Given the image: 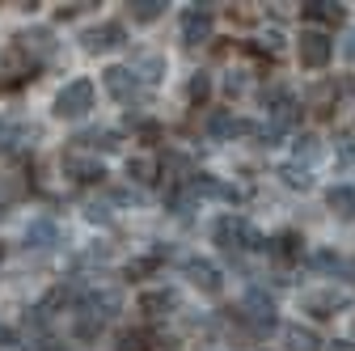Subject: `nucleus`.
I'll use <instances>...</instances> for the list:
<instances>
[{
  "instance_id": "nucleus-1",
  "label": "nucleus",
  "mask_w": 355,
  "mask_h": 351,
  "mask_svg": "<svg viewBox=\"0 0 355 351\" xmlns=\"http://www.w3.org/2000/svg\"><path fill=\"white\" fill-rule=\"evenodd\" d=\"M216 246L220 250H266L271 241H266L250 221H241V216H220L216 221Z\"/></svg>"
},
{
  "instance_id": "nucleus-2",
  "label": "nucleus",
  "mask_w": 355,
  "mask_h": 351,
  "mask_svg": "<svg viewBox=\"0 0 355 351\" xmlns=\"http://www.w3.org/2000/svg\"><path fill=\"white\" fill-rule=\"evenodd\" d=\"M89 110H94V80L76 76V80H68L64 89L55 94V114L60 119H80Z\"/></svg>"
},
{
  "instance_id": "nucleus-3",
  "label": "nucleus",
  "mask_w": 355,
  "mask_h": 351,
  "mask_svg": "<svg viewBox=\"0 0 355 351\" xmlns=\"http://www.w3.org/2000/svg\"><path fill=\"white\" fill-rule=\"evenodd\" d=\"M34 68H38V64L17 47V42H13V47H5V51H0V89H13V85L30 80Z\"/></svg>"
},
{
  "instance_id": "nucleus-4",
  "label": "nucleus",
  "mask_w": 355,
  "mask_h": 351,
  "mask_svg": "<svg viewBox=\"0 0 355 351\" xmlns=\"http://www.w3.org/2000/svg\"><path fill=\"white\" fill-rule=\"evenodd\" d=\"M296 55H300L304 68H326L330 55H334V42H330L322 30H300V38H296Z\"/></svg>"
},
{
  "instance_id": "nucleus-5",
  "label": "nucleus",
  "mask_w": 355,
  "mask_h": 351,
  "mask_svg": "<svg viewBox=\"0 0 355 351\" xmlns=\"http://www.w3.org/2000/svg\"><path fill=\"white\" fill-rule=\"evenodd\" d=\"M254 330H275V300L266 296L262 288H250L245 300H241V309H237Z\"/></svg>"
},
{
  "instance_id": "nucleus-6",
  "label": "nucleus",
  "mask_w": 355,
  "mask_h": 351,
  "mask_svg": "<svg viewBox=\"0 0 355 351\" xmlns=\"http://www.w3.org/2000/svg\"><path fill=\"white\" fill-rule=\"evenodd\" d=\"M216 30V9L211 5H191L182 13V42L187 47H199V42H207Z\"/></svg>"
},
{
  "instance_id": "nucleus-7",
  "label": "nucleus",
  "mask_w": 355,
  "mask_h": 351,
  "mask_svg": "<svg viewBox=\"0 0 355 351\" xmlns=\"http://www.w3.org/2000/svg\"><path fill=\"white\" fill-rule=\"evenodd\" d=\"M80 42H85V51H89V55L114 51V47H123V42H127V30H123L119 22H102V26H94V30H85Z\"/></svg>"
},
{
  "instance_id": "nucleus-8",
  "label": "nucleus",
  "mask_w": 355,
  "mask_h": 351,
  "mask_svg": "<svg viewBox=\"0 0 355 351\" xmlns=\"http://www.w3.org/2000/svg\"><path fill=\"white\" fill-rule=\"evenodd\" d=\"M102 80H106V89H110V98L114 102H131V98H140V76H136V68H106L102 72Z\"/></svg>"
},
{
  "instance_id": "nucleus-9",
  "label": "nucleus",
  "mask_w": 355,
  "mask_h": 351,
  "mask_svg": "<svg viewBox=\"0 0 355 351\" xmlns=\"http://www.w3.org/2000/svg\"><path fill=\"white\" fill-rule=\"evenodd\" d=\"M187 280L199 292H207V296H216L220 288H225V275H220L216 262H207V258H187Z\"/></svg>"
},
{
  "instance_id": "nucleus-10",
  "label": "nucleus",
  "mask_w": 355,
  "mask_h": 351,
  "mask_svg": "<svg viewBox=\"0 0 355 351\" xmlns=\"http://www.w3.org/2000/svg\"><path fill=\"white\" fill-rule=\"evenodd\" d=\"M191 191L195 199H220V203H241V191L233 182H220L211 178V173H199V178H191Z\"/></svg>"
},
{
  "instance_id": "nucleus-11",
  "label": "nucleus",
  "mask_w": 355,
  "mask_h": 351,
  "mask_svg": "<svg viewBox=\"0 0 355 351\" xmlns=\"http://www.w3.org/2000/svg\"><path fill=\"white\" fill-rule=\"evenodd\" d=\"M207 131L216 140H237V136H254V123L250 119H241V114H211V123H207Z\"/></svg>"
},
{
  "instance_id": "nucleus-12",
  "label": "nucleus",
  "mask_w": 355,
  "mask_h": 351,
  "mask_svg": "<svg viewBox=\"0 0 355 351\" xmlns=\"http://www.w3.org/2000/svg\"><path fill=\"white\" fill-rule=\"evenodd\" d=\"M64 173L72 182H102L106 178V165L98 157H64Z\"/></svg>"
},
{
  "instance_id": "nucleus-13",
  "label": "nucleus",
  "mask_w": 355,
  "mask_h": 351,
  "mask_svg": "<svg viewBox=\"0 0 355 351\" xmlns=\"http://www.w3.org/2000/svg\"><path fill=\"white\" fill-rule=\"evenodd\" d=\"M119 309H123L119 292H89V296H85V305H80V314L98 318V322H110V318H114Z\"/></svg>"
},
{
  "instance_id": "nucleus-14",
  "label": "nucleus",
  "mask_w": 355,
  "mask_h": 351,
  "mask_svg": "<svg viewBox=\"0 0 355 351\" xmlns=\"http://www.w3.org/2000/svg\"><path fill=\"white\" fill-rule=\"evenodd\" d=\"M17 47H21L34 64H42V60L55 51V42H51V30H26V34H17Z\"/></svg>"
},
{
  "instance_id": "nucleus-15",
  "label": "nucleus",
  "mask_w": 355,
  "mask_h": 351,
  "mask_svg": "<svg viewBox=\"0 0 355 351\" xmlns=\"http://www.w3.org/2000/svg\"><path fill=\"white\" fill-rule=\"evenodd\" d=\"M347 305H351L347 292H313V296H304V309L313 318H334V309H347Z\"/></svg>"
},
{
  "instance_id": "nucleus-16",
  "label": "nucleus",
  "mask_w": 355,
  "mask_h": 351,
  "mask_svg": "<svg viewBox=\"0 0 355 351\" xmlns=\"http://www.w3.org/2000/svg\"><path fill=\"white\" fill-rule=\"evenodd\" d=\"M300 17L334 26V22H343V5H338V0H309V5H300Z\"/></svg>"
},
{
  "instance_id": "nucleus-17",
  "label": "nucleus",
  "mask_w": 355,
  "mask_h": 351,
  "mask_svg": "<svg viewBox=\"0 0 355 351\" xmlns=\"http://www.w3.org/2000/svg\"><path fill=\"white\" fill-rule=\"evenodd\" d=\"M309 262H313L318 271H330V275H351V280H355V262H351V258H343V254H334V250H313V258H309Z\"/></svg>"
},
{
  "instance_id": "nucleus-18",
  "label": "nucleus",
  "mask_w": 355,
  "mask_h": 351,
  "mask_svg": "<svg viewBox=\"0 0 355 351\" xmlns=\"http://www.w3.org/2000/svg\"><path fill=\"white\" fill-rule=\"evenodd\" d=\"M284 343H288V351H322L326 347L309 326H284Z\"/></svg>"
},
{
  "instance_id": "nucleus-19",
  "label": "nucleus",
  "mask_w": 355,
  "mask_h": 351,
  "mask_svg": "<svg viewBox=\"0 0 355 351\" xmlns=\"http://www.w3.org/2000/svg\"><path fill=\"white\" fill-rule=\"evenodd\" d=\"M173 305H178V296H173L169 288H157V292H144V296H140V314H144V318H161L165 309H173Z\"/></svg>"
},
{
  "instance_id": "nucleus-20",
  "label": "nucleus",
  "mask_w": 355,
  "mask_h": 351,
  "mask_svg": "<svg viewBox=\"0 0 355 351\" xmlns=\"http://www.w3.org/2000/svg\"><path fill=\"white\" fill-rule=\"evenodd\" d=\"M326 203H330V212L338 216V221H355V191L351 187H330Z\"/></svg>"
},
{
  "instance_id": "nucleus-21",
  "label": "nucleus",
  "mask_w": 355,
  "mask_h": 351,
  "mask_svg": "<svg viewBox=\"0 0 355 351\" xmlns=\"http://www.w3.org/2000/svg\"><path fill=\"white\" fill-rule=\"evenodd\" d=\"M300 246H304V241H300V233H292V229H288V233H279L266 250H271L279 262H292V258H300Z\"/></svg>"
},
{
  "instance_id": "nucleus-22",
  "label": "nucleus",
  "mask_w": 355,
  "mask_h": 351,
  "mask_svg": "<svg viewBox=\"0 0 355 351\" xmlns=\"http://www.w3.org/2000/svg\"><path fill=\"white\" fill-rule=\"evenodd\" d=\"M334 98H338V85L334 80H322L318 89L309 94V110H313V114H330V102Z\"/></svg>"
},
{
  "instance_id": "nucleus-23",
  "label": "nucleus",
  "mask_w": 355,
  "mask_h": 351,
  "mask_svg": "<svg viewBox=\"0 0 355 351\" xmlns=\"http://www.w3.org/2000/svg\"><path fill=\"white\" fill-rule=\"evenodd\" d=\"M279 178H284V187H292V191H309V187H313V178H309V169H304V165H296V161L279 165Z\"/></svg>"
},
{
  "instance_id": "nucleus-24",
  "label": "nucleus",
  "mask_w": 355,
  "mask_h": 351,
  "mask_svg": "<svg viewBox=\"0 0 355 351\" xmlns=\"http://www.w3.org/2000/svg\"><path fill=\"white\" fill-rule=\"evenodd\" d=\"M55 237H60V233H55V225H51V221H34V225L26 229V241H30V246H38V250L55 246Z\"/></svg>"
},
{
  "instance_id": "nucleus-25",
  "label": "nucleus",
  "mask_w": 355,
  "mask_h": 351,
  "mask_svg": "<svg viewBox=\"0 0 355 351\" xmlns=\"http://www.w3.org/2000/svg\"><path fill=\"white\" fill-rule=\"evenodd\" d=\"M131 17H136V22H157L161 13H165V0H131Z\"/></svg>"
},
{
  "instance_id": "nucleus-26",
  "label": "nucleus",
  "mask_w": 355,
  "mask_h": 351,
  "mask_svg": "<svg viewBox=\"0 0 355 351\" xmlns=\"http://www.w3.org/2000/svg\"><path fill=\"white\" fill-rule=\"evenodd\" d=\"M187 98H191V102H207V98H211V80H207V72H195V76H191Z\"/></svg>"
},
{
  "instance_id": "nucleus-27",
  "label": "nucleus",
  "mask_w": 355,
  "mask_h": 351,
  "mask_svg": "<svg viewBox=\"0 0 355 351\" xmlns=\"http://www.w3.org/2000/svg\"><path fill=\"white\" fill-rule=\"evenodd\" d=\"M136 76H144V80H161V76H165V60H161V55H144V60L136 64Z\"/></svg>"
},
{
  "instance_id": "nucleus-28",
  "label": "nucleus",
  "mask_w": 355,
  "mask_h": 351,
  "mask_svg": "<svg viewBox=\"0 0 355 351\" xmlns=\"http://www.w3.org/2000/svg\"><path fill=\"white\" fill-rule=\"evenodd\" d=\"M318 153H322L318 136H296V165L300 161H318Z\"/></svg>"
},
{
  "instance_id": "nucleus-29",
  "label": "nucleus",
  "mask_w": 355,
  "mask_h": 351,
  "mask_svg": "<svg viewBox=\"0 0 355 351\" xmlns=\"http://www.w3.org/2000/svg\"><path fill=\"white\" fill-rule=\"evenodd\" d=\"M127 173H131L136 182H157V178H153V173H157V165H153V161H144V157L127 161Z\"/></svg>"
},
{
  "instance_id": "nucleus-30",
  "label": "nucleus",
  "mask_w": 355,
  "mask_h": 351,
  "mask_svg": "<svg viewBox=\"0 0 355 351\" xmlns=\"http://www.w3.org/2000/svg\"><path fill=\"white\" fill-rule=\"evenodd\" d=\"M119 351H153V347H148V334L144 330H127L119 339Z\"/></svg>"
},
{
  "instance_id": "nucleus-31",
  "label": "nucleus",
  "mask_w": 355,
  "mask_h": 351,
  "mask_svg": "<svg viewBox=\"0 0 355 351\" xmlns=\"http://www.w3.org/2000/svg\"><path fill=\"white\" fill-rule=\"evenodd\" d=\"M338 161H343V165H355V140H343V144H338Z\"/></svg>"
},
{
  "instance_id": "nucleus-32",
  "label": "nucleus",
  "mask_w": 355,
  "mask_h": 351,
  "mask_svg": "<svg viewBox=\"0 0 355 351\" xmlns=\"http://www.w3.org/2000/svg\"><path fill=\"white\" fill-rule=\"evenodd\" d=\"M326 351H355V343L351 339H334V343H326Z\"/></svg>"
},
{
  "instance_id": "nucleus-33",
  "label": "nucleus",
  "mask_w": 355,
  "mask_h": 351,
  "mask_svg": "<svg viewBox=\"0 0 355 351\" xmlns=\"http://www.w3.org/2000/svg\"><path fill=\"white\" fill-rule=\"evenodd\" d=\"M13 343H17V334L9 326H0V347H13Z\"/></svg>"
},
{
  "instance_id": "nucleus-34",
  "label": "nucleus",
  "mask_w": 355,
  "mask_h": 351,
  "mask_svg": "<svg viewBox=\"0 0 355 351\" xmlns=\"http://www.w3.org/2000/svg\"><path fill=\"white\" fill-rule=\"evenodd\" d=\"M347 60H355V34H351V42H347Z\"/></svg>"
},
{
  "instance_id": "nucleus-35",
  "label": "nucleus",
  "mask_w": 355,
  "mask_h": 351,
  "mask_svg": "<svg viewBox=\"0 0 355 351\" xmlns=\"http://www.w3.org/2000/svg\"><path fill=\"white\" fill-rule=\"evenodd\" d=\"M0 136H5V119H0Z\"/></svg>"
},
{
  "instance_id": "nucleus-36",
  "label": "nucleus",
  "mask_w": 355,
  "mask_h": 351,
  "mask_svg": "<svg viewBox=\"0 0 355 351\" xmlns=\"http://www.w3.org/2000/svg\"><path fill=\"white\" fill-rule=\"evenodd\" d=\"M0 216H5V199H0Z\"/></svg>"
},
{
  "instance_id": "nucleus-37",
  "label": "nucleus",
  "mask_w": 355,
  "mask_h": 351,
  "mask_svg": "<svg viewBox=\"0 0 355 351\" xmlns=\"http://www.w3.org/2000/svg\"><path fill=\"white\" fill-rule=\"evenodd\" d=\"M0 258H5V246H0Z\"/></svg>"
}]
</instances>
